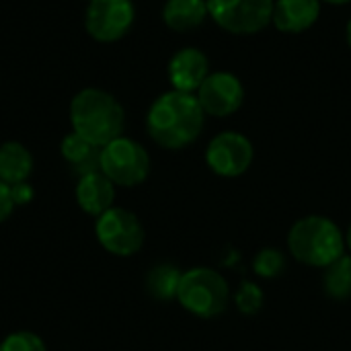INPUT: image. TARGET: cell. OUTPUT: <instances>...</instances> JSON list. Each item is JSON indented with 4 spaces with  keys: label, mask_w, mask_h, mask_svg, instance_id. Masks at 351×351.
Wrapping results in <instances>:
<instances>
[{
    "label": "cell",
    "mask_w": 351,
    "mask_h": 351,
    "mask_svg": "<svg viewBox=\"0 0 351 351\" xmlns=\"http://www.w3.org/2000/svg\"><path fill=\"white\" fill-rule=\"evenodd\" d=\"M288 251L298 263L325 269L346 255V234L327 216H306L290 228Z\"/></svg>",
    "instance_id": "cell-3"
},
{
    "label": "cell",
    "mask_w": 351,
    "mask_h": 351,
    "mask_svg": "<svg viewBox=\"0 0 351 351\" xmlns=\"http://www.w3.org/2000/svg\"><path fill=\"white\" fill-rule=\"evenodd\" d=\"M263 290L253 284V282H243L234 294V302H237V308L243 313V315H257L263 306Z\"/></svg>",
    "instance_id": "cell-20"
},
{
    "label": "cell",
    "mask_w": 351,
    "mask_h": 351,
    "mask_svg": "<svg viewBox=\"0 0 351 351\" xmlns=\"http://www.w3.org/2000/svg\"><path fill=\"white\" fill-rule=\"evenodd\" d=\"M14 208H16V206H14V202H12L10 187H8L6 183L0 181V224H2L4 220L10 218V214H12Z\"/></svg>",
    "instance_id": "cell-23"
},
{
    "label": "cell",
    "mask_w": 351,
    "mask_h": 351,
    "mask_svg": "<svg viewBox=\"0 0 351 351\" xmlns=\"http://www.w3.org/2000/svg\"><path fill=\"white\" fill-rule=\"evenodd\" d=\"M33 173V154L21 142H4L0 146V181L10 185L29 181Z\"/></svg>",
    "instance_id": "cell-15"
},
{
    "label": "cell",
    "mask_w": 351,
    "mask_h": 351,
    "mask_svg": "<svg viewBox=\"0 0 351 351\" xmlns=\"http://www.w3.org/2000/svg\"><path fill=\"white\" fill-rule=\"evenodd\" d=\"M99 171L115 187H136L148 179L150 156L140 142L119 136L101 148Z\"/></svg>",
    "instance_id": "cell-5"
},
{
    "label": "cell",
    "mask_w": 351,
    "mask_h": 351,
    "mask_svg": "<svg viewBox=\"0 0 351 351\" xmlns=\"http://www.w3.org/2000/svg\"><path fill=\"white\" fill-rule=\"evenodd\" d=\"M210 19L232 35H255L274 19L276 0H206Z\"/></svg>",
    "instance_id": "cell-6"
},
{
    "label": "cell",
    "mask_w": 351,
    "mask_h": 351,
    "mask_svg": "<svg viewBox=\"0 0 351 351\" xmlns=\"http://www.w3.org/2000/svg\"><path fill=\"white\" fill-rule=\"evenodd\" d=\"M177 302L199 319H214L228 308L230 288L220 271L212 267H193L183 271Z\"/></svg>",
    "instance_id": "cell-4"
},
{
    "label": "cell",
    "mask_w": 351,
    "mask_h": 351,
    "mask_svg": "<svg viewBox=\"0 0 351 351\" xmlns=\"http://www.w3.org/2000/svg\"><path fill=\"white\" fill-rule=\"evenodd\" d=\"M206 123V113L193 93L167 90L154 99L146 113V132L165 150L191 146Z\"/></svg>",
    "instance_id": "cell-1"
},
{
    "label": "cell",
    "mask_w": 351,
    "mask_h": 351,
    "mask_svg": "<svg viewBox=\"0 0 351 351\" xmlns=\"http://www.w3.org/2000/svg\"><path fill=\"white\" fill-rule=\"evenodd\" d=\"M321 16V0H276L274 19L278 31L298 35L308 31Z\"/></svg>",
    "instance_id": "cell-13"
},
{
    "label": "cell",
    "mask_w": 351,
    "mask_h": 351,
    "mask_svg": "<svg viewBox=\"0 0 351 351\" xmlns=\"http://www.w3.org/2000/svg\"><path fill=\"white\" fill-rule=\"evenodd\" d=\"M10 195H12L14 206H27V204H31V202H33L35 191H33L31 183H29V181H25V183L10 185Z\"/></svg>",
    "instance_id": "cell-22"
},
{
    "label": "cell",
    "mask_w": 351,
    "mask_h": 351,
    "mask_svg": "<svg viewBox=\"0 0 351 351\" xmlns=\"http://www.w3.org/2000/svg\"><path fill=\"white\" fill-rule=\"evenodd\" d=\"M321 2H327V4H335V6H343V4H350L351 0H321Z\"/></svg>",
    "instance_id": "cell-24"
},
{
    "label": "cell",
    "mask_w": 351,
    "mask_h": 351,
    "mask_svg": "<svg viewBox=\"0 0 351 351\" xmlns=\"http://www.w3.org/2000/svg\"><path fill=\"white\" fill-rule=\"evenodd\" d=\"M167 72L173 90L195 95L210 74V62L199 47H183L173 53Z\"/></svg>",
    "instance_id": "cell-11"
},
{
    "label": "cell",
    "mask_w": 351,
    "mask_h": 351,
    "mask_svg": "<svg viewBox=\"0 0 351 351\" xmlns=\"http://www.w3.org/2000/svg\"><path fill=\"white\" fill-rule=\"evenodd\" d=\"M206 0H167L162 6V21L175 33H189L208 19Z\"/></svg>",
    "instance_id": "cell-14"
},
{
    "label": "cell",
    "mask_w": 351,
    "mask_h": 351,
    "mask_svg": "<svg viewBox=\"0 0 351 351\" xmlns=\"http://www.w3.org/2000/svg\"><path fill=\"white\" fill-rule=\"evenodd\" d=\"M195 97L206 115L230 117L243 107L245 86L232 72H210Z\"/></svg>",
    "instance_id": "cell-10"
},
{
    "label": "cell",
    "mask_w": 351,
    "mask_h": 351,
    "mask_svg": "<svg viewBox=\"0 0 351 351\" xmlns=\"http://www.w3.org/2000/svg\"><path fill=\"white\" fill-rule=\"evenodd\" d=\"M60 154L62 158L76 171V175H86L93 171H99L101 160V148L90 144L88 140L80 138L76 132H70L60 142Z\"/></svg>",
    "instance_id": "cell-16"
},
{
    "label": "cell",
    "mask_w": 351,
    "mask_h": 351,
    "mask_svg": "<svg viewBox=\"0 0 351 351\" xmlns=\"http://www.w3.org/2000/svg\"><path fill=\"white\" fill-rule=\"evenodd\" d=\"M0 351H47L43 339L31 331H14L0 341Z\"/></svg>",
    "instance_id": "cell-21"
},
{
    "label": "cell",
    "mask_w": 351,
    "mask_h": 351,
    "mask_svg": "<svg viewBox=\"0 0 351 351\" xmlns=\"http://www.w3.org/2000/svg\"><path fill=\"white\" fill-rule=\"evenodd\" d=\"M86 2H90V0H86Z\"/></svg>",
    "instance_id": "cell-27"
},
{
    "label": "cell",
    "mask_w": 351,
    "mask_h": 351,
    "mask_svg": "<svg viewBox=\"0 0 351 351\" xmlns=\"http://www.w3.org/2000/svg\"><path fill=\"white\" fill-rule=\"evenodd\" d=\"M346 39H348V45L351 49V19L348 21V27H346Z\"/></svg>",
    "instance_id": "cell-25"
},
{
    "label": "cell",
    "mask_w": 351,
    "mask_h": 351,
    "mask_svg": "<svg viewBox=\"0 0 351 351\" xmlns=\"http://www.w3.org/2000/svg\"><path fill=\"white\" fill-rule=\"evenodd\" d=\"M134 21V0H90L84 12V29L99 43L119 41L128 35Z\"/></svg>",
    "instance_id": "cell-8"
},
{
    "label": "cell",
    "mask_w": 351,
    "mask_h": 351,
    "mask_svg": "<svg viewBox=\"0 0 351 351\" xmlns=\"http://www.w3.org/2000/svg\"><path fill=\"white\" fill-rule=\"evenodd\" d=\"M255 158L251 140L241 132H220L206 148V162L218 177L234 179L249 171Z\"/></svg>",
    "instance_id": "cell-9"
},
{
    "label": "cell",
    "mask_w": 351,
    "mask_h": 351,
    "mask_svg": "<svg viewBox=\"0 0 351 351\" xmlns=\"http://www.w3.org/2000/svg\"><path fill=\"white\" fill-rule=\"evenodd\" d=\"M346 247L351 251V224L350 228H348V232H346Z\"/></svg>",
    "instance_id": "cell-26"
},
{
    "label": "cell",
    "mask_w": 351,
    "mask_h": 351,
    "mask_svg": "<svg viewBox=\"0 0 351 351\" xmlns=\"http://www.w3.org/2000/svg\"><path fill=\"white\" fill-rule=\"evenodd\" d=\"M284 269H286V255H284V251H280L276 247L261 249L253 259V271L259 278L274 280V278L282 276Z\"/></svg>",
    "instance_id": "cell-19"
},
{
    "label": "cell",
    "mask_w": 351,
    "mask_h": 351,
    "mask_svg": "<svg viewBox=\"0 0 351 351\" xmlns=\"http://www.w3.org/2000/svg\"><path fill=\"white\" fill-rule=\"evenodd\" d=\"M72 132L90 144L103 148L123 136L125 111L121 103L103 88H82L70 101Z\"/></svg>",
    "instance_id": "cell-2"
},
{
    "label": "cell",
    "mask_w": 351,
    "mask_h": 351,
    "mask_svg": "<svg viewBox=\"0 0 351 351\" xmlns=\"http://www.w3.org/2000/svg\"><path fill=\"white\" fill-rule=\"evenodd\" d=\"M323 290L331 300L343 302L351 298V257L341 255L323 271Z\"/></svg>",
    "instance_id": "cell-18"
},
{
    "label": "cell",
    "mask_w": 351,
    "mask_h": 351,
    "mask_svg": "<svg viewBox=\"0 0 351 351\" xmlns=\"http://www.w3.org/2000/svg\"><path fill=\"white\" fill-rule=\"evenodd\" d=\"M99 245L115 257H132L144 245V226L138 216L125 208L113 206L95 222Z\"/></svg>",
    "instance_id": "cell-7"
},
{
    "label": "cell",
    "mask_w": 351,
    "mask_h": 351,
    "mask_svg": "<svg viewBox=\"0 0 351 351\" xmlns=\"http://www.w3.org/2000/svg\"><path fill=\"white\" fill-rule=\"evenodd\" d=\"M74 197H76L78 208L84 214L99 218L101 214H105L107 210L113 208L115 185L101 171H93V173H86V175L78 177Z\"/></svg>",
    "instance_id": "cell-12"
},
{
    "label": "cell",
    "mask_w": 351,
    "mask_h": 351,
    "mask_svg": "<svg viewBox=\"0 0 351 351\" xmlns=\"http://www.w3.org/2000/svg\"><path fill=\"white\" fill-rule=\"evenodd\" d=\"M183 271L171 263H158L146 274V292L158 302L177 300Z\"/></svg>",
    "instance_id": "cell-17"
}]
</instances>
